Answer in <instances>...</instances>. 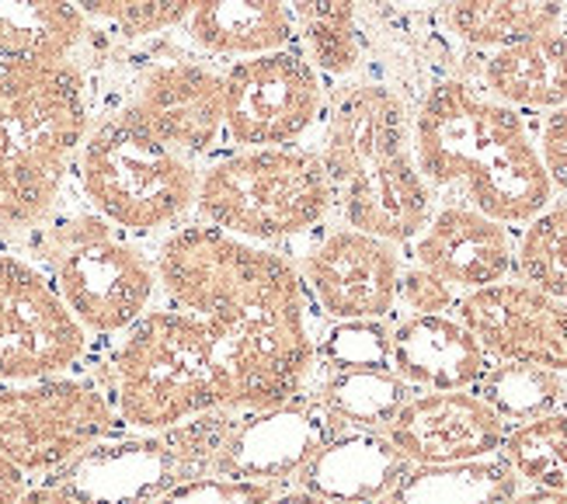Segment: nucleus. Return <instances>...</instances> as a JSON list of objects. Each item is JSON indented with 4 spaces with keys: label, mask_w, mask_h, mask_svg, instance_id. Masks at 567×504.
<instances>
[{
    "label": "nucleus",
    "mask_w": 567,
    "mask_h": 504,
    "mask_svg": "<svg viewBox=\"0 0 567 504\" xmlns=\"http://www.w3.org/2000/svg\"><path fill=\"white\" fill-rule=\"evenodd\" d=\"M154 268L175 310L203 320L230 390V411L276 408L303 393L317 344L303 275L289 258L192 223L164 237Z\"/></svg>",
    "instance_id": "1"
},
{
    "label": "nucleus",
    "mask_w": 567,
    "mask_h": 504,
    "mask_svg": "<svg viewBox=\"0 0 567 504\" xmlns=\"http://www.w3.org/2000/svg\"><path fill=\"white\" fill-rule=\"evenodd\" d=\"M411 150L432 192H453L502 226H523L554 202L526 115L463 73L439 78L417 97Z\"/></svg>",
    "instance_id": "2"
},
{
    "label": "nucleus",
    "mask_w": 567,
    "mask_h": 504,
    "mask_svg": "<svg viewBox=\"0 0 567 504\" xmlns=\"http://www.w3.org/2000/svg\"><path fill=\"white\" fill-rule=\"evenodd\" d=\"M334 209L344 226L411 244L435 209L411 150V105L377 78L341 81L324 109V146Z\"/></svg>",
    "instance_id": "3"
},
{
    "label": "nucleus",
    "mask_w": 567,
    "mask_h": 504,
    "mask_svg": "<svg viewBox=\"0 0 567 504\" xmlns=\"http://www.w3.org/2000/svg\"><path fill=\"white\" fill-rule=\"evenodd\" d=\"M94 122L78 60H0V234L29 237L60 206Z\"/></svg>",
    "instance_id": "4"
},
{
    "label": "nucleus",
    "mask_w": 567,
    "mask_h": 504,
    "mask_svg": "<svg viewBox=\"0 0 567 504\" xmlns=\"http://www.w3.org/2000/svg\"><path fill=\"white\" fill-rule=\"evenodd\" d=\"M102 390L118 424L167 432L213 408H230V390L203 320L182 310H146L118 335Z\"/></svg>",
    "instance_id": "5"
},
{
    "label": "nucleus",
    "mask_w": 567,
    "mask_h": 504,
    "mask_svg": "<svg viewBox=\"0 0 567 504\" xmlns=\"http://www.w3.org/2000/svg\"><path fill=\"white\" fill-rule=\"evenodd\" d=\"M70 185L122 237H151L195 209L199 171L126 112H94Z\"/></svg>",
    "instance_id": "6"
},
{
    "label": "nucleus",
    "mask_w": 567,
    "mask_h": 504,
    "mask_svg": "<svg viewBox=\"0 0 567 504\" xmlns=\"http://www.w3.org/2000/svg\"><path fill=\"white\" fill-rule=\"evenodd\" d=\"M29 244L49 265V279L87 335H122L151 310L157 296L154 261L81 195L70 206L63 192L60 206L29 234Z\"/></svg>",
    "instance_id": "7"
},
{
    "label": "nucleus",
    "mask_w": 567,
    "mask_h": 504,
    "mask_svg": "<svg viewBox=\"0 0 567 504\" xmlns=\"http://www.w3.org/2000/svg\"><path fill=\"white\" fill-rule=\"evenodd\" d=\"M195 209L203 223L251 244L313 234L334 209L320 154L300 146H258L209 164L199 174Z\"/></svg>",
    "instance_id": "8"
},
{
    "label": "nucleus",
    "mask_w": 567,
    "mask_h": 504,
    "mask_svg": "<svg viewBox=\"0 0 567 504\" xmlns=\"http://www.w3.org/2000/svg\"><path fill=\"white\" fill-rule=\"evenodd\" d=\"M115 432L118 414L97 380L63 372L0 387V452L24 476L56 473Z\"/></svg>",
    "instance_id": "9"
},
{
    "label": "nucleus",
    "mask_w": 567,
    "mask_h": 504,
    "mask_svg": "<svg viewBox=\"0 0 567 504\" xmlns=\"http://www.w3.org/2000/svg\"><path fill=\"white\" fill-rule=\"evenodd\" d=\"M91 335L66 310L53 279L24 255L0 247V387L73 372Z\"/></svg>",
    "instance_id": "10"
},
{
    "label": "nucleus",
    "mask_w": 567,
    "mask_h": 504,
    "mask_svg": "<svg viewBox=\"0 0 567 504\" xmlns=\"http://www.w3.org/2000/svg\"><path fill=\"white\" fill-rule=\"evenodd\" d=\"M324 109V81L300 45L234 60L224 73V130L240 150L292 146Z\"/></svg>",
    "instance_id": "11"
},
{
    "label": "nucleus",
    "mask_w": 567,
    "mask_h": 504,
    "mask_svg": "<svg viewBox=\"0 0 567 504\" xmlns=\"http://www.w3.org/2000/svg\"><path fill=\"white\" fill-rule=\"evenodd\" d=\"M94 112H126L182 154H206L224 136V73L199 60H154L122 88H91Z\"/></svg>",
    "instance_id": "12"
},
{
    "label": "nucleus",
    "mask_w": 567,
    "mask_h": 504,
    "mask_svg": "<svg viewBox=\"0 0 567 504\" xmlns=\"http://www.w3.org/2000/svg\"><path fill=\"white\" fill-rule=\"evenodd\" d=\"M456 320L498 362L567 372V302L529 282H495L456 299Z\"/></svg>",
    "instance_id": "13"
},
{
    "label": "nucleus",
    "mask_w": 567,
    "mask_h": 504,
    "mask_svg": "<svg viewBox=\"0 0 567 504\" xmlns=\"http://www.w3.org/2000/svg\"><path fill=\"white\" fill-rule=\"evenodd\" d=\"M398 244L338 226L320 234L303 258V286L331 320H383L398 307Z\"/></svg>",
    "instance_id": "14"
},
{
    "label": "nucleus",
    "mask_w": 567,
    "mask_h": 504,
    "mask_svg": "<svg viewBox=\"0 0 567 504\" xmlns=\"http://www.w3.org/2000/svg\"><path fill=\"white\" fill-rule=\"evenodd\" d=\"M341 428L344 424L324 403L307 393L276 403V408L248 411V418L237 421L224 456L216 463V473L261 484L289 481Z\"/></svg>",
    "instance_id": "15"
},
{
    "label": "nucleus",
    "mask_w": 567,
    "mask_h": 504,
    "mask_svg": "<svg viewBox=\"0 0 567 504\" xmlns=\"http://www.w3.org/2000/svg\"><path fill=\"white\" fill-rule=\"evenodd\" d=\"M383 435L411 466L471 463L502 452L508 424L477 393L432 390L411 397Z\"/></svg>",
    "instance_id": "16"
},
{
    "label": "nucleus",
    "mask_w": 567,
    "mask_h": 504,
    "mask_svg": "<svg viewBox=\"0 0 567 504\" xmlns=\"http://www.w3.org/2000/svg\"><path fill=\"white\" fill-rule=\"evenodd\" d=\"M182 481L164 435H109L49 476V484L84 504H154Z\"/></svg>",
    "instance_id": "17"
},
{
    "label": "nucleus",
    "mask_w": 567,
    "mask_h": 504,
    "mask_svg": "<svg viewBox=\"0 0 567 504\" xmlns=\"http://www.w3.org/2000/svg\"><path fill=\"white\" fill-rule=\"evenodd\" d=\"M414 265L435 271L453 289H484L505 282L515 268V244L508 226L491 219L463 202H446L432 209L411 244Z\"/></svg>",
    "instance_id": "18"
},
{
    "label": "nucleus",
    "mask_w": 567,
    "mask_h": 504,
    "mask_svg": "<svg viewBox=\"0 0 567 504\" xmlns=\"http://www.w3.org/2000/svg\"><path fill=\"white\" fill-rule=\"evenodd\" d=\"M487 366V351L450 313H411L390 331V369L411 387L474 390Z\"/></svg>",
    "instance_id": "19"
},
{
    "label": "nucleus",
    "mask_w": 567,
    "mask_h": 504,
    "mask_svg": "<svg viewBox=\"0 0 567 504\" xmlns=\"http://www.w3.org/2000/svg\"><path fill=\"white\" fill-rule=\"evenodd\" d=\"M408 470L411 463L386 435L369 428H341L296 476L303 491L334 504H377Z\"/></svg>",
    "instance_id": "20"
},
{
    "label": "nucleus",
    "mask_w": 567,
    "mask_h": 504,
    "mask_svg": "<svg viewBox=\"0 0 567 504\" xmlns=\"http://www.w3.org/2000/svg\"><path fill=\"white\" fill-rule=\"evenodd\" d=\"M481 91L515 112L547 115L567 105V35L547 32L484 53L477 66Z\"/></svg>",
    "instance_id": "21"
},
{
    "label": "nucleus",
    "mask_w": 567,
    "mask_h": 504,
    "mask_svg": "<svg viewBox=\"0 0 567 504\" xmlns=\"http://www.w3.org/2000/svg\"><path fill=\"white\" fill-rule=\"evenodd\" d=\"M182 29L209 56H261L296 45L286 0H195Z\"/></svg>",
    "instance_id": "22"
},
{
    "label": "nucleus",
    "mask_w": 567,
    "mask_h": 504,
    "mask_svg": "<svg viewBox=\"0 0 567 504\" xmlns=\"http://www.w3.org/2000/svg\"><path fill=\"white\" fill-rule=\"evenodd\" d=\"M439 24L471 53H495L536 35L564 32L567 0H450L439 8Z\"/></svg>",
    "instance_id": "23"
},
{
    "label": "nucleus",
    "mask_w": 567,
    "mask_h": 504,
    "mask_svg": "<svg viewBox=\"0 0 567 504\" xmlns=\"http://www.w3.org/2000/svg\"><path fill=\"white\" fill-rule=\"evenodd\" d=\"M97 29L70 0H0V60H78Z\"/></svg>",
    "instance_id": "24"
},
{
    "label": "nucleus",
    "mask_w": 567,
    "mask_h": 504,
    "mask_svg": "<svg viewBox=\"0 0 567 504\" xmlns=\"http://www.w3.org/2000/svg\"><path fill=\"white\" fill-rule=\"evenodd\" d=\"M519 476L505 460H471L442 466H411L377 504H508Z\"/></svg>",
    "instance_id": "25"
},
{
    "label": "nucleus",
    "mask_w": 567,
    "mask_h": 504,
    "mask_svg": "<svg viewBox=\"0 0 567 504\" xmlns=\"http://www.w3.org/2000/svg\"><path fill=\"white\" fill-rule=\"evenodd\" d=\"M300 49L317 66L320 78L349 81L362 70V35H359V0H286Z\"/></svg>",
    "instance_id": "26"
},
{
    "label": "nucleus",
    "mask_w": 567,
    "mask_h": 504,
    "mask_svg": "<svg viewBox=\"0 0 567 504\" xmlns=\"http://www.w3.org/2000/svg\"><path fill=\"white\" fill-rule=\"evenodd\" d=\"M317 400L344 428H386L411 400V383L393 369H331L317 390Z\"/></svg>",
    "instance_id": "27"
},
{
    "label": "nucleus",
    "mask_w": 567,
    "mask_h": 504,
    "mask_svg": "<svg viewBox=\"0 0 567 504\" xmlns=\"http://www.w3.org/2000/svg\"><path fill=\"white\" fill-rule=\"evenodd\" d=\"M477 397L495 411L505 424L533 421L550 411H560L567 403V380L564 372L523 366V362H498L487 366L481 383L474 387Z\"/></svg>",
    "instance_id": "28"
},
{
    "label": "nucleus",
    "mask_w": 567,
    "mask_h": 504,
    "mask_svg": "<svg viewBox=\"0 0 567 504\" xmlns=\"http://www.w3.org/2000/svg\"><path fill=\"white\" fill-rule=\"evenodd\" d=\"M502 460L529 487L567 491V411L515 424L502 442Z\"/></svg>",
    "instance_id": "29"
},
{
    "label": "nucleus",
    "mask_w": 567,
    "mask_h": 504,
    "mask_svg": "<svg viewBox=\"0 0 567 504\" xmlns=\"http://www.w3.org/2000/svg\"><path fill=\"white\" fill-rule=\"evenodd\" d=\"M515 271L523 282L567 302V202H550L544 213L523 223Z\"/></svg>",
    "instance_id": "30"
},
{
    "label": "nucleus",
    "mask_w": 567,
    "mask_h": 504,
    "mask_svg": "<svg viewBox=\"0 0 567 504\" xmlns=\"http://www.w3.org/2000/svg\"><path fill=\"white\" fill-rule=\"evenodd\" d=\"M97 32L118 42L157 39L185 24L195 0H70Z\"/></svg>",
    "instance_id": "31"
},
{
    "label": "nucleus",
    "mask_w": 567,
    "mask_h": 504,
    "mask_svg": "<svg viewBox=\"0 0 567 504\" xmlns=\"http://www.w3.org/2000/svg\"><path fill=\"white\" fill-rule=\"evenodd\" d=\"M234 411L230 408H213V411H203V414H192L185 421H178L175 428H167L164 432V442L175 452V460L188 476H206L209 470H216L219 456H224V449L234 435Z\"/></svg>",
    "instance_id": "32"
},
{
    "label": "nucleus",
    "mask_w": 567,
    "mask_h": 504,
    "mask_svg": "<svg viewBox=\"0 0 567 504\" xmlns=\"http://www.w3.org/2000/svg\"><path fill=\"white\" fill-rule=\"evenodd\" d=\"M317 356L331 369H390V327L383 320H338Z\"/></svg>",
    "instance_id": "33"
},
{
    "label": "nucleus",
    "mask_w": 567,
    "mask_h": 504,
    "mask_svg": "<svg viewBox=\"0 0 567 504\" xmlns=\"http://www.w3.org/2000/svg\"><path fill=\"white\" fill-rule=\"evenodd\" d=\"M272 484L261 481H237V476H188L175 484L154 504H268Z\"/></svg>",
    "instance_id": "34"
},
{
    "label": "nucleus",
    "mask_w": 567,
    "mask_h": 504,
    "mask_svg": "<svg viewBox=\"0 0 567 504\" xmlns=\"http://www.w3.org/2000/svg\"><path fill=\"white\" fill-rule=\"evenodd\" d=\"M456 289L439 279L435 271L422 268V265H411V268H401V282H398V302L411 313H425V317H435V313H450L456 307Z\"/></svg>",
    "instance_id": "35"
},
{
    "label": "nucleus",
    "mask_w": 567,
    "mask_h": 504,
    "mask_svg": "<svg viewBox=\"0 0 567 504\" xmlns=\"http://www.w3.org/2000/svg\"><path fill=\"white\" fill-rule=\"evenodd\" d=\"M533 136H536L539 161H544V171L550 178V188L567 198V105L539 119V130Z\"/></svg>",
    "instance_id": "36"
},
{
    "label": "nucleus",
    "mask_w": 567,
    "mask_h": 504,
    "mask_svg": "<svg viewBox=\"0 0 567 504\" xmlns=\"http://www.w3.org/2000/svg\"><path fill=\"white\" fill-rule=\"evenodd\" d=\"M24 494V473L0 452V504H18Z\"/></svg>",
    "instance_id": "37"
},
{
    "label": "nucleus",
    "mask_w": 567,
    "mask_h": 504,
    "mask_svg": "<svg viewBox=\"0 0 567 504\" xmlns=\"http://www.w3.org/2000/svg\"><path fill=\"white\" fill-rule=\"evenodd\" d=\"M18 504H84V501L60 491L56 484H42V487H24Z\"/></svg>",
    "instance_id": "38"
},
{
    "label": "nucleus",
    "mask_w": 567,
    "mask_h": 504,
    "mask_svg": "<svg viewBox=\"0 0 567 504\" xmlns=\"http://www.w3.org/2000/svg\"><path fill=\"white\" fill-rule=\"evenodd\" d=\"M508 504H567V491H544V487H533L526 494H515Z\"/></svg>",
    "instance_id": "39"
},
{
    "label": "nucleus",
    "mask_w": 567,
    "mask_h": 504,
    "mask_svg": "<svg viewBox=\"0 0 567 504\" xmlns=\"http://www.w3.org/2000/svg\"><path fill=\"white\" fill-rule=\"evenodd\" d=\"M268 504H334L328 497H317L310 491H292V494H282V497H272Z\"/></svg>",
    "instance_id": "40"
},
{
    "label": "nucleus",
    "mask_w": 567,
    "mask_h": 504,
    "mask_svg": "<svg viewBox=\"0 0 567 504\" xmlns=\"http://www.w3.org/2000/svg\"><path fill=\"white\" fill-rule=\"evenodd\" d=\"M393 4H404V8H432V4H450V0H393Z\"/></svg>",
    "instance_id": "41"
},
{
    "label": "nucleus",
    "mask_w": 567,
    "mask_h": 504,
    "mask_svg": "<svg viewBox=\"0 0 567 504\" xmlns=\"http://www.w3.org/2000/svg\"><path fill=\"white\" fill-rule=\"evenodd\" d=\"M564 35H567V24H564Z\"/></svg>",
    "instance_id": "42"
}]
</instances>
